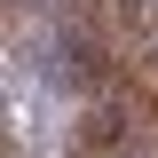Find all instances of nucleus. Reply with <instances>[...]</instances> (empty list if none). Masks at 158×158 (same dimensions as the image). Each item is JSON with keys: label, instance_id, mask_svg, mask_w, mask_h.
Here are the masks:
<instances>
[{"label": "nucleus", "instance_id": "f257e3e1", "mask_svg": "<svg viewBox=\"0 0 158 158\" xmlns=\"http://www.w3.org/2000/svg\"><path fill=\"white\" fill-rule=\"evenodd\" d=\"M0 158H8V142H0Z\"/></svg>", "mask_w": 158, "mask_h": 158}]
</instances>
